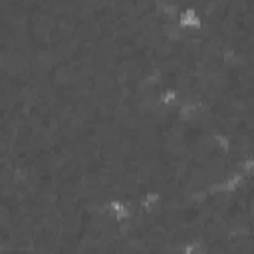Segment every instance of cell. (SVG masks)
<instances>
[{"label": "cell", "instance_id": "7a4b0ae2", "mask_svg": "<svg viewBox=\"0 0 254 254\" xmlns=\"http://www.w3.org/2000/svg\"><path fill=\"white\" fill-rule=\"evenodd\" d=\"M105 210L107 214L111 216V220L115 222H125V220H133L135 216V210L131 208V204H127V200L119 198V196H113L105 202Z\"/></svg>", "mask_w": 254, "mask_h": 254}, {"label": "cell", "instance_id": "277c9868", "mask_svg": "<svg viewBox=\"0 0 254 254\" xmlns=\"http://www.w3.org/2000/svg\"><path fill=\"white\" fill-rule=\"evenodd\" d=\"M183 99V95H181V91L179 89H175V87H163L161 91H159V95H157V101H159V105H163V107H177V103Z\"/></svg>", "mask_w": 254, "mask_h": 254}, {"label": "cell", "instance_id": "3957f363", "mask_svg": "<svg viewBox=\"0 0 254 254\" xmlns=\"http://www.w3.org/2000/svg\"><path fill=\"white\" fill-rule=\"evenodd\" d=\"M175 22H177V26H179L181 30H185V32H196V30H200V28L204 26L202 16H200L194 8H190V6L181 8Z\"/></svg>", "mask_w": 254, "mask_h": 254}, {"label": "cell", "instance_id": "6da1fadb", "mask_svg": "<svg viewBox=\"0 0 254 254\" xmlns=\"http://www.w3.org/2000/svg\"><path fill=\"white\" fill-rule=\"evenodd\" d=\"M14 4H28L56 10H77V12H105V14H157L159 0H10ZM181 8H194L200 16L214 10L218 0H173Z\"/></svg>", "mask_w": 254, "mask_h": 254}]
</instances>
